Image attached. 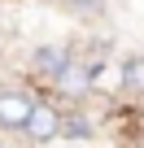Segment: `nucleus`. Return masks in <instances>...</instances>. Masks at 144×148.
<instances>
[{"label":"nucleus","instance_id":"obj_2","mask_svg":"<svg viewBox=\"0 0 144 148\" xmlns=\"http://www.w3.org/2000/svg\"><path fill=\"white\" fill-rule=\"evenodd\" d=\"M61 122H65V113L52 105V100H35V113L26 118V139L31 144H52L57 135H61Z\"/></svg>","mask_w":144,"mask_h":148},{"label":"nucleus","instance_id":"obj_1","mask_svg":"<svg viewBox=\"0 0 144 148\" xmlns=\"http://www.w3.org/2000/svg\"><path fill=\"white\" fill-rule=\"evenodd\" d=\"M35 92H26V87H5L0 92V126L5 131H22L26 126V118L35 113Z\"/></svg>","mask_w":144,"mask_h":148},{"label":"nucleus","instance_id":"obj_5","mask_svg":"<svg viewBox=\"0 0 144 148\" xmlns=\"http://www.w3.org/2000/svg\"><path fill=\"white\" fill-rule=\"evenodd\" d=\"M118 87L127 92V96H144V52H131L122 65H118Z\"/></svg>","mask_w":144,"mask_h":148},{"label":"nucleus","instance_id":"obj_6","mask_svg":"<svg viewBox=\"0 0 144 148\" xmlns=\"http://www.w3.org/2000/svg\"><path fill=\"white\" fill-rule=\"evenodd\" d=\"M70 9H79V13H101L105 9V0H65Z\"/></svg>","mask_w":144,"mask_h":148},{"label":"nucleus","instance_id":"obj_7","mask_svg":"<svg viewBox=\"0 0 144 148\" xmlns=\"http://www.w3.org/2000/svg\"><path fill=\"white\" fill-rule=\"evenodd\" d=\"M0 148H13V144H0Z\"/></svg>","mask_w":144,"mask_h":148},{"label":"nucleus","instance_id":"obj_3","mask_svg":"<svg viewBox=\"0 0 144 148\" xmlns=\"http://www.w3.org/2000/svg\"><path fill=\"white\" fill-rule=\"evenodd\" d=\"M92 74H96V61H79V57H70V65L52 79V87H57V96H88L92 92Z\"/></svg>","mask_w":144,"mask_h":148},{"label":"nucleus","instance_id":"obj_4","mask_svg":"<svg viewBox=\"0 0 144 148\" xmlns=\"http://www.w3.org/2000/svg\"><path fill=\"white\" fill-rule=\"evenodd\" d=\"M70 57H74V52H70L65 44H44V48H35L31 70H35V74H44V79H57V74L70 65Z\"/></svg>","mask_w":144,"mask_h":148}]
</instances>
